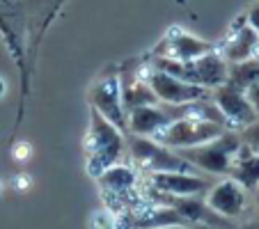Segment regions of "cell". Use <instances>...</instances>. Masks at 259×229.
Here are the masks:
<instances>
[{
    "label": "cell",
    "mask_w": 259,
    "mask_h": 229,
    "mask_svg": "<svg viewBox=\"0 0 259 229\" xmlns=\"http://www.w3.org/2000/svg\"><path fill=\"white\" fill-rule=\"evenodd\" d=\"M149 67H156L161 71H167L177 78L186 80V83L200 85L204 89H213L218 85H223L230 78V64L218 51H209V53L200 55L195 60H188V62H181V60H172V58H163L158 55L156 60L149 62Z\"/></svg>",
    "instance_id": "1"
},
{
    "label": "cell",
    "mask_w": 259,
    "mask_h": 229,
    "mask_svg": "<svg viewBox=\"0 0 259 229\" xmlns=\"http://www.w3.org/2000/svg\"><path fill=\"white\" fill-rule=\"evenodd\" d=\"M243 140H241V131H232L227 128L223 135L213 138L209 142H202L195 147H186V149H175L186 158L193 167L206 172L213 176H227L230 174L232 161H234L236 151L241 149Z\"/></svg>",
    "instance_id": "2"
},
{
    "label": "cell",
    "mask_w": 259,
    "mask_h": 229,
    "mask_svg": "<svg viewBox=\"0 0 259 229\" xmlns=\"http://www.w3.org/2000/svg\"><path fill=\"white\" fill-rule=\"evenodd\" d=\"M124 154L122 128H117L113 122H108L99 110L92 108L90 117V135H88V156H90V174L97 176L110 165L119 163V156Z\"/></svg>",
    "instance_id": "3"
},
{
    "label": "cell",
    "mask_w": 259,
    "mask_h": 229,
    "mask_svg": "<svg viewBox=\"0 0 259 229\" xmlns=\"http://www.w3.org/2000/svg\"><path fill=\"white\" fill-rule=\"evenodd\" d=\"M230 126H223L218 122H209V119L191 117V115H181V117L172 119L165 128L154 135L161 145L170 147V149H186V147H195L202 142H209L213 138L223 135Z\"/></svg>",
    "instance_id": "4"
},
{
    "label": "cell",
    "mask_w": 259,
    "mask_h": 229,
    "mask_svg": "<svg viewBox=\"0 0 259 229\" xmlns=\"http://www.w3.org/2000/svg\"><path fill=\"white\" fill-rule=\"evenodd\" d=\"M131 158L138 167L147 172H191L193 167L179 151L147 135H133Z\"/></svg>",
    "instance_id": "5"
},
{
    "label": "cell",
    "mask_w": 259,
    "mask_h": 229,
    "mask_svg": "<svg viewBox=\"0 0 259 229\" xmlns=\"http://www.w3.org/2000/svg\"><path fill=\"white\" fill-rule=\"evenodd\" d=\"M211 101L225 115L230 128H236V131H241L243 126H248L254 119H259L248 94H245V89L234 85L232 80H225L223 85L211 89Z\"/></svg>",
    "instance_id": "6"
},
{
    "label": "cell",
    "mask_w": 259,
    "mask_h": 229,
    "mask_svg": "<svg viewBox=\"0 0 259 229\" xmlns=\"http://www.w3.org/2000/svg\"><path fill=\"white\" fill-rule=\"evenodd\" d=\"M145 80L149 83V87L154 89V94L158 97L161 103H170V106H184V103L197 101V99H204L209 89L200 87V85L186 83V80L177 78L172 73L161 71L156 67H147V71L142 73Z\"/></svg>",
    "instance_id": "7"
},
{
    "label": "cell",
    "mask_w": 259,
    "mask_h": 229,
    "mask_svg": "<svg viewBox=\"0 0 259 229\" xmlns=\"http://www.w3.org/2000/svg\"><path fill=\"white\" fill-rule=\"evenodd\" d=\"M184 115V106H170V103H149L136 110L126 112V131L133 135L154 138L161 128H165L172 119Z\"/></svg>",
    "instance_id": "8"
},
{
    "label": "cell",
    "mask_w": 259,
    "mask_h": 229,
    "mask_svg": "<svg viewBox=\"0 0 259 229\" xmlns=\"http://www.w3.org/2000/svg\"><path fill=\"white\" fill-rule=\"evenodd\" d=\"M90 103L108 122H113L117 128L126 131V110L122 103V87H119L117 76H108V78L99 80L90 92Z\"/></svg>",
    "instance_id": "9"
},
{
    "label": "cell",
    "mask_w": 259,
    "mask_h": 229,
    "mask_svg": "<svg viewBox=\"0 0 259 229\" xmlns=\"http://www.w3.org/2000/svg\"><path fill=\"white\" fill-rule=\"evenodd\" d=\"M204 200L209 209H213L223 218H239L248 206V190L232 176H225L223 181H218L206 190Z\"/></svg>",
    "instance_id": "10"
},
{
    "label": "cell",
    "mask_w": 259,
    "mask_h": 229,
    "mask_svg": "<svg viewBox=\"0 0 259 229\" xmlns=\"http://www.w3.org/2000/svg\"><path fill=\"white\" fill-rule=\"evenodd\" d=\"M218 53L227 60V64L243 62V60H250V58H259V34L248 25L245 16H241L230 28V34L220 44Z\"/></svg>",
    "instance_id": "11"
},
{
    "label": "cell",
    "mask_w": 259,
    "mask_h": 229,
    "mask_svg": "<svg viewBox=\"0 0 259 229\" xmlns=\"http://www.w3.org/2000/svg\"><path fill=\"white\" fill-rule=\"evenodd\" d=\"M149 181L154 190L172 197L206 195V190L211 188L209 181L191 172H149Z\"/></svg>",
    "instance_id": "12"
},
{
    "label": "cell",
    "mask_w": 259,
    "mask_h": 229,
    "mask_svg": "<svg viewBox=\"0 0 259 229\" xmlns=\"http://www.w3.org/2000/svg\"><path fill=\"white\" fill-rule=\"evenodd\" d=\"M99 184L101 190L110 197H128L138 186V172L128 165H110L108 170H103L99 174Z\"/></svg>",
    "instance_id": "13"
},
{
    "label": "cell",
    "mask_w": 259,
    "mask_h": 229,
    "mask_svg": "<svg viewBox=\"0 0 259 229\" xmlns=\"http://www.w3.org/2000/svg\"><path fill=\"white\" fill-rule=\"evenodd\" d=\"M213 51V46L204 39H197L188 32H181L179 37H167L163 41V58H172V60H181V62H188V60H195L200 55Z\"/></svg>",
    "instance_id": "14"
},
{
    "label": "cell",
    "mask_w": 259,
    "mask_h": 229,
    "mask_svg": "<svg viewBox=\"0 0 259 229\" xmlns=\"http://www.w3.org/2000/svg\"><path fill=\"white\" fill-rule=\"evenodd\" d=\"M227 176L239 181L245 190H257L259 188V154L250 149L248 145H241V149L236 151L234 161H232Z\"/></svg>",
    "instance_id": "15"
},
{
    "label": "cell",
    "mask_w": 259,
    "mask_h": 229,
    "mask_svg": "<svg viewBox=\"0 0 259 229\" xmlns=\"http://www.w3.org/2000/svg\"><path fill=\"white\" fill-rule=\"evenodd\" d=\"M119 87H122V103L124 110L131 112L140 106H149V103H158V97L154 94V89L149 87V83L145 80V76H133L131 80L124 76L119 78Z\"/></svg>",
    "instance_id": "16"
},
{
    "label": "cell",
    "mask_w": 259,
    "mask_h": 229,
    "mask_svg": "<svg viewBox=\"0 0 259 229\" xmlns=\"http://www.w3.org/2000/svg\"><path fill=\"white\" fill-rule=\"evenodd\" d=\"M234 85L248 89L250 85L259 83V58H250L243 62H234L230 64V78Z\"/></svg>",
    "instance_id": "17"
},
{
    "label": "cell",
    "mask_w": 259,
    "mask_h": 229,
    "mask_svg": "<svg viewBox=\"0 0 259 229\" xmlns=\"http://www.w3.org/2000/svg\"><path fill=\"white\" fill-rule=\"evenodd\" d=\"M241 140H243V145H248L250 149L259 154V119L241 128Z\"/></svg>",
    "instance_id": "18"
},
{
    "label": "cell",
    "mask_w": 259,
    "mask_h": 229,
    "mask_svg": "<svg viewBox=\"0 0 259 229\" xmlns=\"http://www.w3.org/2000/svg\"><path fill=\"white\" fill-rule=\"evenodd\" d=\"M245 21H248L250 28H252L254 32L259 34V3H254V5L248 10V14H245Z\"/></svg>",
    "instance_id": "19"
},
{
    "label": "cell",
    "mask_w": 259,
    "mask_h": 229,
    "mask_svg": "<svg viewBox=\"0 0 259 229\" xmlns=\"http://www.w3.org/2000/svg\"><path fill=\"white\" fill-rule=\"evenodd\" d=\"M245 94H248L250 103H252L254 112H257V117H259V83L250 85V87H248V89H245Z\"/></svg>",
    "instance_id": "20"
},
{
    "label": "cell",
    "mask_w": 259,
    "mask_h": 229,
    "mask_svg": "<svg viewBox=\"0 0 259 229\" xmlns=\"http://www.w3.org/2000/svg\"><path fill=\"white\" fill-rule=\"evenodd\" d=\"M5 89H7V85H5V80L0 78V97H3V94H5Z\"/></svg>",
    "instance_id": "21"
},
{
    "label": "cell",
    "mask_w": 259,
    "mask_h": 229,
    "mask_svg": "<svg viewBox=\"0 0 259 229\" xmlns=\"http://www.w3.org/2000/svg\"><path fill=\"white\" fill-rule=\"evenodd\" d=\"M254 206H257V211H259V188L254 190Z\"/></svg>",
    "instance_id": "22"
}]
</instances>
